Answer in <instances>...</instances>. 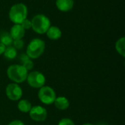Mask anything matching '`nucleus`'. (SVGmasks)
<instances>
[{
	"instance_id": "6ab92c4d",
	"label": "nucleus",
	"mask_w": 125,
	"mask_h": 125,
	"mask_svg": "<svg viewBox=\"0 0 125 125\" xmlns=\"http://www.w3.org/2000/svg\"><path fill=\"white\" fill-rule=\"evenodd\" d=\"M58 125H75V123L73 122V120H71L70 119L68 118H64L61 119L59 122Z\"/></svg>"
},
{
	"instance_id": "ddd939ff",
	"label": "nucleus",
	"mask_w": 125,
	"mask_h": 125,
	"mask_svg": "<svg viewBox=\"0 0 125 125\" xmlns=\"http://www.w3.org/2000/svg\"><path fill=\"white\" fill-rule=\"evenodd\" d=\"M31 107V104L28 100H21L18 103V109L22 113H29Z\"/></svg>"
},
{
	"instance_id": "4468645a",
	"label": "nucleus",
	"mask_w": 125,
	"mask_h": 125,
	"mask_svg": "<svg viewBox=\"0 0 125 125\" xmlns=\"http://www.w3.org/2000/svg\"><path fill=\"white\" fill-rule=\"evenodd\" d=\"M12 42H13V39L10 36V33L3 31L0 34V42L4 45L6 47L10 46L12 44Z\"/></svg>"
},
{
	"instance_id": "20e7f679",
	"label": "nucleus",
	"mask_w": 125,
	"mask_h": 125,
	"mask_svg": "<svg viewBox=\"0 0 125 125\" xmlns=\"http://www.w3.org/2000/svg\"><path fill=\"white\" fill-rule=\"evenodd\" d=\"M31 22V27L33 30L38 34L46 33L51 26V21L48 17L44 15H37L33 18Z\"/></svg>"
},
{
	"instance_id": "412c9836",
	"label": "nucleus",
	"mask_w": 125,
	"mask_h": 125,
	"mask_svg": "<svg viewBox=\"0 0 125 125\" xmlns=\"http://www.w3.org/2000/svg\"><path fill=\"white\" fill-rule=\"evenodd\" d=\"M8 125H25L24 123L21 121V120H14V121H12L10 123H9Z\"/></svg>"
},
{
	"instance_id": "9d476101",
	"label": "nucleus",
	"mask_w": 125,
	"mask_h": 125,
	"mask_svg": "<svg viewBox=\"0 0 125 125\" xmlns=\"http://www.w3.org/2000/svg\"><path fill=\"white\" fill-rule=\"evenodd\" d=\"M56 4L57 8L62 12H67L70 10L73 5L74 1L73 0H56Z\"/></svg>"
},
{
	"instance_id": "0eeeda50",
	"label": "nucleus",
	"mask_w": 125,
	"mask_h": 125,
	"mask_svg": "<svg viewBox=\"0 0 125 125\" xmlns=\"http://www.w3.org/2000/svg\"><path fill=\"white\" fill-rule=\"evenodd\" d=\"M5 93L7 98L12 101L20 100L23 95V91L21 87L15 83H9L6 86Z\"/></svg>"
},
{
	"instance_id": "aec40b11",
	"label": "nucleus",
	"mask_w": 125,
	"mask_h": 125,
	"mask_svg": "<svg viewBox=\"0 0 125 125\" xmlns=\"http://www.w3.org/2000/svg\"><path fill=\"white\" fill-rule=\"evenodd\" d=\"M21 26L24 29H29L31 27V22L28 20V19H25L22 21V23H21Z\"/></svg>"
},
{
	"instance_id": "6e6552de",
	"label": "nucleus",
	"mask_w": 125,
	"mask_h": 125,
	"mask_svg": "<svg viewBox=\"0 0 125 125\" xmlns=\"http://www.w3.org/2000/svg\"><path fill=\"white\" fill-rule=\"evenodd\" d=\"M30 118L37 122H44L48 116V112L47 110L40 105H35L31 107V110L29 112Z\"/></svg>"
},
{
	"instance_id": "4be33fe9",
	"label": "nucleus",
	"mask_w": 125,
	"mask_h": 125,
	"mask_svg": "<svg viewBox=\"0 0 125 125\" xmlns=\"http://www.w3.org/2000/svg\"><path fill=\"white\" fill-rule=\"evenodd\" d=\"M5 48H6V46L4 45H3L2 43L0 42V55L3 54L4 51H5Z\"/></svg>"
},
{
	"instance_id": "f8f14e48",
	"label": "nucleus",
	"mask_w": 125,
	"mask_h": 125,
	"mask_svg": "<svg viewBox=\"0 0 125 125\" xmlns=\"http://www.w3.org/2000/svg\"><path fill=\"white\" fill-rule=\"evenodd\" d=\"M46 33L48 37L53 40H56L62 36V31L57 26H50Z\"/></svg>"
},
{
	"instance_id": "f03ea898",
	"label": "nucleus",
	"mask_w": 125,
	"mask_h": 125,
	"mask_svg": "<svg viewBox=\"0 0 125 125\" xmlns=\"http://www.w3.org/2000/svg\"><path fill=\"white\" fill-rule=\"evenodd\" d=\"M27 16V7L24 4L18 3L13 5L9 12V17L15 24H21Z\"/></svg>"
},
{
	"instance_id": "f3484780",
	"label": "nucleus",
	"mask_w": 125,
	"mask_h": 125,
	"mask_svg": "<svg viewBox=\"0 0 125 125\" xmlns=\"http://www.w3.org/2000/svg\"><path fill=\"white\" fill-rule=\"evenodd\" d=\"M22 65L24 67V68H25L27 71H29V70H31L33 68V67H34V63H33V62H32L30 59H29L24 61V62H23V64H22Z\"/></svg>"
},
{
	"instance_id": "a211bd4d",
	"label": "nucleus",
	"mask_w": 125,
	"mask_h": 125,
	"mask_svg": "<svg viewBox=\"0 0 125 125\" xmlns=\"http://www.w3.org/2000/svg\"><path fill=\"white\" fill-rule=\"evenodd\" d=\"M12 45L13 47L17 50V49H22L24 45L23 41L21 39V40H14L12 42Z\"/></svg>"
},
{
	"instance_id": "b1692460",
	"label": "nucleus",
	"mask_w": 125,
	"mask_h": 125,
	"mask_svg": "<svg viewBox=\"0 0 125 125\" xmlns=\"http://www.w3.org/2000/svg\"><path fill=\"white\" fill-rule=\"evenodd\" d=\"M92 125V124H90V123H86V124H84V125Z\"/></svg>"
},
{
	"instance_id": "423d86ee",
	"label": "nucleus",
	"mask_w": 125,
	"mask_h": 125,
	"mask_svg": "<svg viewBox=\"0 0 125 125\" xmlns=\"http://www.w3.org/2000/svg\"><path fill=\"white\" fill-rule=\"evenodd\" d=\"M26 81L31 87L34 89H40L45 86L46 79L42 73L39 71H33L28 73Z\"/></svg>"
},
{
	"instance_id": "5701e85b",
	"label": "nucleus",
	"mask_w": 125,
	"mask_h": 125,
	"mask_svg": "<svg viewBox=\"0 0 125 125\" xmlns=\"http://www.w3.org/2000/svg\"><path fill=\"white\" fill-rule=\"evenodd\" d=\"M29 56H27V55H26V54H23L21 56V60L22 61V62H23L24 61H26V60H27V59H29Z\"/></svg>"
},
{
	"instance_id": "39448f33",
	"label": "nucleus",
	"mask_w": 125,
	"mask_h": 125,
	"mask_svg": "<svg viewBox=\"0 0 125 125\" xmlns=\"http://www.w3.org/2000/svg\"><path fill=\"white\" fill-rule=\"evenodd\" d=\"M38 98L45 105H51L54 103L56 94L53 89L48 86H43L38 92Z\"/></svg>"
},
{
	"instance_id": "2eb2a0df",
	"label": "nucleus",
	"mask_w": 125,
	"mask_h": 125,
	"mask_svg": "<svg viewBox=\"0 0 125 125\" xmlns=\"http://www.w3.org/2000/svg\"><path fill=\"white\" fill-rule=\"evenodd\" d=\"M4 55V57L7 59L12 60L14 59L17 56V51L13 46H7L5 48V51L3 53Z\"/></svg>"
},
{
	"instance_id": "1a4fd4ad",
	"label": "nucleus",
	"mask_w": 125,
	"mask_h": 125,
	"mask_svg": "<svg viewBox=\"0 0 125 125\" xmlns=\"http://www.w3.org/2000/svg\"><path fill=\"white\" fill-rule=\"evenodd\" d=\"M10 36L14 40H21L25 34V29L21 26V24H14L12 26L10 32Z\"/></svg>"
},
{
	"instance_id": "7ed1b4c3",
	"label": "nucleus",
	"mask_w": 125,
	"mask_h": 125,
	"mask_svg": "<svg viewBox=\"0 0 125 125\" xmlns=\"http://www.w3.org/2000/svg\"><path fill=\"white\" fill-rule=\"evenodd\" d=\"M45 42L40 39L36 38L32 40L27 46L26 55L29 59H35L39 58L45 51Z\"/></svg>"
},
{
	"instance_id": "9b49d317",
	"label": "nucleus",
	"mask_w": 125,
	"mask_h": 125,
	"mask_svg": "<svg viewBox=\"0 0 125 125\" xmlns=\"http://www.w3.org/2000/svg\"><path fill=\"white\" fill-rule=\"evenodd\" d=\"M53 103L56 108L60 111L67 110L70 106V102L68 99L66 98L65 97H56Z\"/></svg>"
},
{
	"instance_id": "f257e3e1",
	"label": "nucleus",
	"mask_w": 125,
	"mask_h": 125,
	"mask_svg": "<svg viewBox=\"0 0 125 125\" xmlns=\"http://www.w3.org/2000/svg\"><path fill=\"white\" fill-rule=\"evenodd\" d=\"M7 75L10 80L15 83H21L26 80L28 71L23 65L12 64L10 65L7 70Z\"/></svg>"
},
{
	"instance_id": "dca6fc26",
	"label": "nucleus",
	"mask_w": 125,
	"mask_h": 125,
	"mask_svg": "<svg viewBox=\"0 0 125 125\" xmlns=\"http://www.w3.org/2000/svg\"><path fill=\"white\" fill-rule=\"evenodd\" d=\"M116 49L122 56H125V38L122 37L116 42Z\"/></svg>"
}]
</instances>
